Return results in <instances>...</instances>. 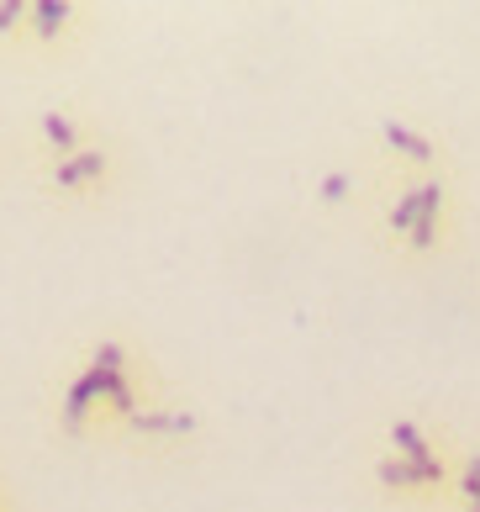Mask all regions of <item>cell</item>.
Listing matches in <instances>:
<instances>
[{"instance_id":"obj_11","label":"cell","mask_w":480,"mask_h":512,"mask_svg":"<svg viewBox=\"0 0 480 512\" xmlns=\"http://www.w3.org/2000/svg\"><path fill=\"white\" fill-rule=\"evenodd\" d=\"M95 370L122 375V349H117V344H101V349H95Z\"/></svg>"},{"instance_id":"obj_6","label":"cell","mask_w":480,"mask_h":512,"mask_svg":"<svg viewBox=\"0 0 480 512\" xmlns=\"http://www.w3.org/2000/svg\"><path fill=\"white\" fill-rule=\"evenodd\" d=\"M132 428H138V433H190V428H196V417H190V412H138V417H132Z\"/></svg>"},{"instance_id":"obj_2","label":"cell","mask_w":480,"mask_h":512,"mask_svg":"<svg viewBox=\"0 0 480 512\" xmlns=\"http://www.w3.org/2000/svg\"><path fill=\"white\" fill-rule=\"evenodd\" d=\"M375 476H380V486H422V481H438L444 476V465H412V460H380L375 465Z\"/></svg>"},{"instance_id":"obj_8","label":"cell","mask_w":480,"mask_h":512,"mask_svg":"<svg viewBox=\"0 0 480 512\" xmlns=\"http://www.w3.org/2000/svg\"><path fill=\"white\" fill-rule=\"evenodd\" d=\"M43 132H48V143L59 148L64 159H74V148H80V132H74L69 117H59V111H43Z\"/></svg>"},{"instance_id":"obj_4","label":"cell","mask_w":480,"mask_h":512,"mask_svg":"<svg viewBox=\"0 0 480 512\" xmlns=\"http://www.w3.org/2000/svg\"><path fill=\"white\" fill-rule=\"evenodd\" d=\"M391 439H396V454H401V460H412V465H433V460H438L433 444L422 439L417 423H407V417H401V423L391 428Z\"/></svg>"},{"instance_id":"obj_14","label":"cell","mask_w":480,"mask_h":512,"mask_svg":"<svg viewBox=\"0 0 480 512\" xmlns=\"http://www.w3.org/2000/svg\"><path fill=\"white\" fill-rule=\"evenodd\" d=\"M459 491L470 497V507H480V481H470V476H465V481H459Z\"/></svg>"},{"instance_id":"obj_13","label":"cell","mask_w":480,"mask_h":512,"mask_svg":"<svg viewBox=\"0 0 480 512\" xmlns=\"http://www.w3.org/2000/svg\"><path fill=\"white\" fill-rule=\"evenodd\" d=\"M349 196V175H343V169H333L328 180H322V201H343Z\"/></svg>"},{"instance_id":"obj_7","label":"cell","mask_w":480,"mask_h":512,"mask_svg":"<svg viewBox=\"0 0 480 512\" xmlns=\"http://www.w3.org/2000/svg\"><path fill=\"white\" fill-rule=\"evenodd\" d=\"M386 143H391V148H401V154L417 159V164H428V159H433V143L422 138V132L401 127V122H386Z\"/></svg>"},{"instance_id":"obj_16","label":"cell","mask_w":480,"mask_h":512,"mask_svg":"<svg viewBox=\"0 0 480 512\" xmlns=\"http://www.w3.org/2000/svg\"><path fill=\"white\" fill-rule=\"evenodd\" d=\"M470 512H480V507H470Z\"/></svg>"},{"instance_id":"obj_5","label":"cell","mask_w":480,"mask_h":512,"mask_svg":"<svg viewBox=\"0 0 480 512\" xmlns=\"http://www.w3.org/2000/svg\"><path fill=\"white\" fill-rule=\"evenodd\" d=\"M106 169V154L101 148H90V154H74V159H64L59 164V185L69 191V185H85V180H95Z\"/></svg>"},{"instance_id":"obj_15","label":"cell","mask_w":480,"mask_h":512,"mask_svg":"<svg viewBox=\"0 0 480 512\" xmlns=\"http://www.w3.org/2000/svg\"><path fill=\"white\" fill-rule=\"evenodd\" d=\"M465 476H470V481H480V454H475V460L465 465Z\"/></svg>"},{"instance_id":"obj_9","label":"cell","mask_w":480,"mask_h":512,"mask_svg":"<svg viewBox=\"0 0 480 512\" xmlns=\"http://www.w3.org/2000/svg\"><path fill=\"white\" fill-rule=\"evenodd\" d=\"M64 22H69V6H64V0H37V6H32V27H37V37H53Z\"/></svg>"},{"instance_id":"obj_1","label":"cell","mask_w":480,"mask_h":512,"mask_svg":"<svg viewBox=\"0 0 480 512\" xmlns=\"http://www.w3.org/2000/svg\"><path fill=\"white\" fill-rule=\"evenodd\" d=\"M101 396H106V375L90 365L80 381L69 386V396H64V428H69V433H80V428H85V412L101 402Z\"/></svg>"},{"instance_id":"obj_3","label":"cell","mask_w":480,"mask_h":512,"mask_svg":"<svg viewBox=\"0 0 480 512\" xmlns=\"http://www.w3.org/2000/svg\"><path fill=\"white\" fill-rule=\"evenodd\" d=\"M438 206H444V185H422V212H417V227H412V249H433V227H438Z\"/></svg>"},{"instance_id":"obj_10","label":"cell","mask_w":480,"mask_h":512,"mask_svg":"<svg viewBox=\"0 0 480 512\" xmlns=\"http://www.w3.org/2000/svg\"><path fill=\"white\" fill-rule=\"evenodd\" d=\"M417 212H422V185H417V191H407V196L396 201V212H391V227H396V233H407V238H412V227H417Z\"/></svg>"},{"instance_id":"obj_12","label":"cell","mask_w":480,"mask_h":512,"mask_svg":"<svg viewBox=\"0 0 480 512\" xmlns=\"http://www.w3.org/2000/svg\"><path fill=\"white\" fill-rule=\"evenodd\" d=\"M22 16H32V6H22V0H0V32H11Z\"/></svg>"}]
</instances>
